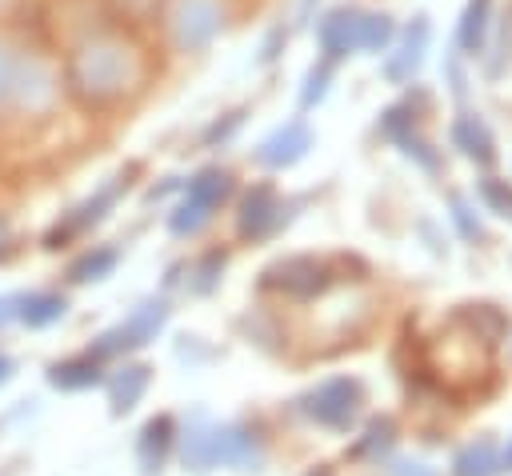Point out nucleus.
I'll return each instance as SVG.
<instances>
[{"label":"nucleus","mask_w":512,"mask_h":476,"mask_svg":"<svg viewBox=\"0 0 512 476\" xmlns=\"http://www.w3.org/2000/svg\"><path fill=\"white\" fill-rule=\"evenodd\" d=\"M500 464H504V468H512V440H508V452L500 456Z\"/></svg>","instance_id":"27"},{"label":"nucleus","mask_w":512,"mask_h":476,"mask_svg":"<svg viewBox=\"0 0 512 476\" xmlns=\"http://www.w3.org/2000/svg\"><path fill=\"white\" fill-rule=\"evenodd\" d=\"M52 380H56L60 388H84V384L100 380V368H96L92 356H84V360H68V364H60V368L52 372Z\"/></svg>","instance_id":"19"},{"label":"nucleus","mask_w":512,"mask_h":476,"mask_svg":"<svg viewBox=\"0 0 512 476\" xmlns=\"http://www.w3.org/2000/svg\"><path fill=\"white\" fill-rule=\"evenodd\" d=\"M144 388H148V368H144V364L124 368V372L116 376V384H112V404H116V412H128V408L140 400Z\"/></svg>","instance_id":"14"},{"label":"nucleus","mask_w":512,"mask_h":476,"mask_svg":"<svg viewBox=\"0 0 512 476\" xmlns=\"http://www.w3.org/2000/svg\"><path fill=\"white\" fill-rule=\"evenodd\" d=\"M504 464H500V452L492 440H476L468 448L456 452L452 460V476H496Z\"/></svg>","instance_id":"9"},{"label":"nucleus","mask_w":512,"mask_h":476,"mask_svg":"<svg viewBox=\"0 0 512 476\" xmlns=\"http://www.w3.org/2000/svg\"><path fill=\"white\" fill-rule=\"evenodd\" d=\"M452 320H460L464 328H472L484 344L500 340V336H504V328H508L504 312H500V308H492V304H460V308L452 312Z\"/></svg>","instance_id":"8"},{"label":"nucleus","mask_w":512,"mask_h":476,"mask_svg":"<svg viewBox=\"0 0 512 476\" xmlns=\"http://www.w3.org/2000/svg\"><path fill=\"white\" fill-rule=\"evenodd\" d=\"M476 192H480V200L488 204V212L512 220V184H508V180H500V176H484V180L476 184Z\"/></svg>","instance_id":"17"},{"label":"nucleus","mask_w":512,"mask_h":476,"mask_svg":"<svg viewBox=\"0 0 512 476\" xmlns=\"http://www.w3.org/2000/svg\"><path fill=\"white\" fill-rule=\"evenodd\" d=\"M320 36H324V48L332 56H344V52L360 48V16L356 12H336V16H328Z\"/></svg>","instance_id":"10"},{"label":"nucleus","mask_w":512,"mask_h":476,"mask_svg":"<svg viewBox=\"0 0 512 476\" xmlns=\"http://www.w3.org/2000/svg\"><path fill=\"white\" fill-rule=\"evenodd\" d=\"M488 4H492V0H468V8H464V16H460L456 40H460V48L472 52V56L484 48V36H488Z\"/></svg>","instance_id":"12"},{"label":"nucleus","mask_w":512,"mask_h":476,"mask_svg":"<svg viewBox=\"0 0 512 476\" xmlns=\"http://www.w3.org/2000/svg\"><path fill=\"white\" fill-rule=\"evenodd\" d=\"M64 312V300L60 296H36V300H28V308H24V320L28 324H48L52 316H60Z\"/></svg>","instance_id":"22"},{"label":"nucleus","mask_w":512,"mask_h":476,"mask_svg":"<svg viewBox=\"0 0 512 476\" xmlns=\"http://www.w3.org/2000/svg\"><path fill=\"white\" fill-rule=\"evenodd\" d=\"M400 144H404V152H408V156H416L428 172H436V168H440V156L432 152V144H428V140H420V136H416V128H412V132H404V136H400Z\"/></svg>","instance_id":"23"},{"label":"nucleus","mask_w":512,"mask_h":476,"mask_svg":"<svg viewBox=\"0 0 512 476\" xmlns=\"http://www.w3.org/2000/svg\"><path fill=\"white\" fill-rule=\"evenodd\" d=\"M428 36H432V28H428V16H416L412 20V28L404 32V44H400V52L384 64V76L388 80H408V76H416V68L424 64V48H428Z\"/></svg>","instance_id":"4"},{"label":"nucleus","mask_w":512,"mask_h":476,"mask_svg":"<svg viewBox=\"0 0 512 476\" xmlns=\"http://www.w3.org/2000/svg\"><path fill=\"white\" fill-rule=\"evenodd\" d=\"M172 420L168 416H156L148 428H144V440H140V460L148 464V472L164 460V452H168V444H172Z\"/></svg>","instance_id":"13"},{"label":"nucleus","mask_w":512,"mask_h":476,"mask_svg":"<svg viewBox=\"0 0 512 476\" xmlns=\"http://www.w3.org/2000/svg\"><path fill=\"white\" fill-rule=\"evenodd\" d=\"M396 444V424L388 420V416H376L368 428H364V436H360V444L352 448V456H380V452H388Z\"/></svg>","instance_id":"15"},{"label":"nucleus","mask_w":512,"mask_h":476,"mask_svg":"<svg viewBox=\"0 0 512 476\" xmlns=\"http://www.w3.org/2000/svg\"><path fill=\"white\" fill-rule=\"evenodd\" d=\"M164 324V304H144L120 332H112V336H104V344H100V352H116V348H140L148 336H156V328Z\"/></svg>","instance_id":"6"},{"label":"nucleus","mask_w":512,"mask_h":476,"mask_svg":"<svg viewBox=\"0 0 512 476\" xmlns=\"http://www.w3.org/2000/svg\"><path fill=\"white\" fill-rule=\"evenodd\" d=\"M452 144H456L468 160H476V164H484V168L496 160V140H492L488 124H484L476 112H464V116L452 124Z\"/></svg>","instance_id":"5"},{"label":"nucleus","mask_w":512,"mask_h":476,"mask_svg":"<svg viewBox=\"0 0 512 476\" xmlns=\"http://www.w3.org/2000/svg\"><path fill=\"white\" fill-rule=\"evenodd\" d=\"M308 144H312L308 128H304V124H288L284 132H276V136H272V140L260 148V160H264V164H272V168H284V164L300 160Z\"/></svg>","instance_id":"7"},{"label":"nucleus","mask_w":512,"mask_h":476,"mask_svg":"<svg viewBox=\"0 0 512 476\" xmlns=\"http://www.w3.org/2000/svg\"><path fill=\"white\" fill-rule=\"evenodd\" d=\"M448 208H452V224H456V232H460L464 240L480 244V240H484V224L476 220V212L468 208V200H464V196H448Z\"/></svg>","instance_id":"20"},{"label":"nucleus","mask_w":512,"mask_h":476,"mask_svg":"<svg viewBox=\"0 0 512 476\" xmlns=\"http://www.w3.org/2000/svg\"><path fill=\"white\" fill-rule=\"evenodd\" d=\"M276 220V200L268 188H256L248 200H244V212H240V236H260L268 232Z\"/></svg>","instance_id":"11"},{"label":"nucleus","mask_w":512,"mask_h":476,"mask_svg":"<svg viewBox=\"0 0 512 476\" xmlns=\"http://www.w3.org/2000/svg\"><path fill=\"white\" fill-rule=\"evenodd\" d=\"M228 172H204L196 184H192V204H200V208H216L224 196H228Z\"/></svg>","instance_id":"18"},{"label":"nucleus","mask_w":512,"mask_h":476,"mask_svg":"<svg viewBox=\"0 0 512 476\" xmlns=\"http://www.w3.org/2000/svg\"><path fill=\"white\" fill-rule=\"evenodd\" d=\"M388 476H436V472L428 464H420V460H396L388 468Z\"/></svg>","instance_id":"25"},{"label":"nucleus","mask_w":512,"mask_h":476,"mask_svg":"<svg viewBox=\"0 0 512 476\" xmlns=\"http://www.w3.org/2000/svg\"><path fill=\"white\" fill-rule=\"evenodd\" d=\"M112 260H116L112 252H96V256H88V260H80V264L72 268V276H76V280H92V276H100V272H108V268H112Z\"/></svg>","instance_id":"24"},{"label":"nucleus","mask_w":512,"mask_h":476,"mask_svg":"<svg viewBox=\"0 0 512 476\" xmlns=\"http://www.w3.org/2000/svg\"><path fill=\"white\" fill-rule=\"evenodd\" d=\"M392 16H384V12H372V16H360V48H368V52H384L388 48V40H392Z\"/></svg>","instance_id":"16"},{"label":"nucleus","mask_w":512,"mask_h":476,"mask_svg":"<svg viewBox=\"0 0 512 476\" xmlns=\"http://www.w3.org/2000/svg\"><path fill=\"white\" fill-rule=\"evenodd\" d=\"M380 128L388 132V136H404V132H412L416 128V108L412 104H396V108H388L384 112V120H380Z\"/></svg>","instance_id":"21"},{"label":"nucleus","mask_w":512,"mask_h":476,"mask_svg":"<svg viewBox=\"0 0 512 476\" xmlns=\"http://www.w3.org/2000/svg\"><path fill=\"white\" fill-rule=\"evenodd\" d=\"M184 460L192 468H212V464H248L256 460V444L244 428H208L196 432L184 448Z\"/></svg>","instance_id":"1"},{"label":"nucleus","mask_w":512,"mask_h":476,"mask_svg":"<svg viewBox=\"0 0 512 476\" xmlns=\"http://www.w3.org/2000/svg\"><path fill=\"white\" fill-rule=\"evenodd\" d=\"M260 284H264V288H280V292H288V296H296V300H308V296L324 292V288L332 284V276H328L324 264H316V260H308V256H292V260H284V264H272Z\"/></svg>","instance_id":"3"},{"label":"nucleus","mask_w":512,"mask_h":476,"mask_svg":"<svg viewBox=\"0 0 512 476\" xmlns=\"http://www.w3.org/2000/svg\"><path fill=\"white\" fill-rule=\"evenodd\" d=\"M4 372H8V360H0V376H4Z\"/></svg>","instance_id":"28"},{"label":"nucleus","mask_w":512,"mask_h":476,"mask_svg":"<svg viewBox=\"0 0 512 476\" xmlns=\"http://www.w3.org/2000/svg\"><path fill=\"white\" fill-rule=\"evenodd\" d=\"M324 80H328V68H320V72H312V76H308L304 104H312V100H320V96H324Z\"/></svg>","instance_id":"26"},{"label":"nucleus","mask_w":512,"mask_h":476,"mask_svg":"<svg viewBox=\"0 0 512 476\" xmlns=\"http://www.w3.org/2000/svg\"><path fill=\"white\" fill-rule=\"evenodd\" d=\"M360 404H364L360 384L348 380V376H336V380L320 384V388L304 400V412H308L316 424H324V428H340V432H344V428H352Z\"/></svg>","instance_id":"2"}]
</instances>
